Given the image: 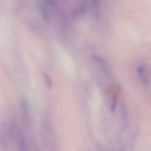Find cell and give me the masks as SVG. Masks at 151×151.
Instances as JSON below:
<instances>
[{"label":"cell","instance_id":"1","mask_svg":"<svg viewBox=\"0 0 151 151\" xmlns=\"http://www.w3.org/2000/svg\"><path fill=\"white\" fill-rule=\"evenodd\" d=\"M21 110L22 113V120L25 125L29 126L30 123V110L29 103L27 99L25 97H22L20 103Z\"/></svg>","mask_w":151,"mask_h":151},{"label":"cell","instance_id":"2","mask_svg":"<svg viewBox=\"0 0 151 151\" xmlns=\"http://www.w3.org/2000/svg\"><path fill=\"white\" fill-rule=\"evenodd\" d=\"M40 8L42 17L44 20L46 22H49L50 20V15L48 8L47 2L45 1L41 2V3L40 5Z\"/></svg>","mask_w":151,"mask_h":151},{"label":"cell","instance_id":"3","mask_svg":"<svg viewBox=\"0 0 151 151\" xmlns=\"http://www.w3.org/2000/svg\"><path fill=\"white\" fill-rule=\"evenodd\" d=\"M43 77L45 81L46 84L48 86V88H51L52 86V79L50 77V76H49L48 74H47V73H43Z\"/></svg>","mask_w":151,"mask_h":151}]
</instances>
